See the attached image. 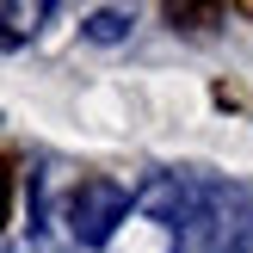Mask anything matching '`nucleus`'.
I'll return each mask as SVG.
<instances>
[{
  "label": "nucleus",
  "mask_w": 253,
  "mask_h": 253,
  "mask_svg": "<svg viewBox=\"0 0 253 253\" xmlns=\"http://www.w3.org/2000/svg\"><path fill=\"white\" fill-rule=\"evenodd\" d=\"M124 216H130V192H124L111 173H86L68 192V235L81 247H105Z\"/></svg>",
  "instance_id": "f257e3e1"
},
{
  "label": "nucleus",
  "mask_w": 253,
  "mask_h": 253,
  "mask_svg": "<svg viewBox=\"0 0 253 253\" xmlns=\"http://www.w3.org/2000/svg\"><path fill=\"white\" fill-rule=\"evenodd\" d=\"M130 210H142L148 222H161V229H173V235L192 229V216H198V210H192V192H185L179 173H148V179L130 192Z\"/></svg>",
  "instance_id": "f03ea898"
},
{
  "label": "nucleus",
  "mask_w": 253,
  "mask_h": 253,
  "mask_svg": "<svg viewBox=\"0 0 253 253\" xmlns=\"http://www.w3.org/2000/svg\"><path fill=\"white\" fill-rule=\"evenodd\" d=\"M130 25H136V12L99 6V12H86V19H81V37H86V43H124V37H130Z\"/></svg>",
  "instance_id": "7ed1b4c3"
},
{
  "label": "nucleus",
  "mask_w": 253,
  "mask_h": 253,
  "mask_svg": "<svg viewBox=\"0 0 253 253\" xmlns=\"http://www.w3.org/2000/svg\"><path fill=\"white\" fill-rule=\"evenodd\" d=\"M49 6H0V49H19V43H31V31H37V19H43Z\"/></svg>",
  "instance_id": "20e7f679"
},
{
  "label": "nucleus",
  "mask_w": 253,
  "mask_h": 253,
  "mask_svg": "<svg viewBox=\"0 0 253 253\" xmlns=\"http://www.w3.org/2000/svg\"><path fill=\"white\" fill-rule=\"evenodd\" d=\"M222 19H229V6H167L173 31H216Z\"/></svg>",
  "instance_id": "39448f33"
},
{
  "label": "nucleus",
  "mask_w": 253,
  "mask_h": 253,
  "mask_svg": "<svg viewBox=\"0 0 253 253\" xmlns=\"http://www.w3.org/2000/svg\"><path fill=\"white\" fill-rule=\"evenodd\" d=\"M12 222V155L0 148V229Z\"/></svg>",
  "instance_id": "423d86ee"
},
{
  "label": "nucleus",
  "mask_w": 253,
  "mask_h": 253,
  "mask_svg": "<svg viewBox=\"0 0 253 253\" xmlns=\"http://www.w3.org/2000/svg\"><path fill=\"white\" fill-rule=\"evenodd\" d=\"M235 12H241V19H253V0H235Z\"/></svg>",
  "instance_id": "0eeeda50"
}]
</instances>
